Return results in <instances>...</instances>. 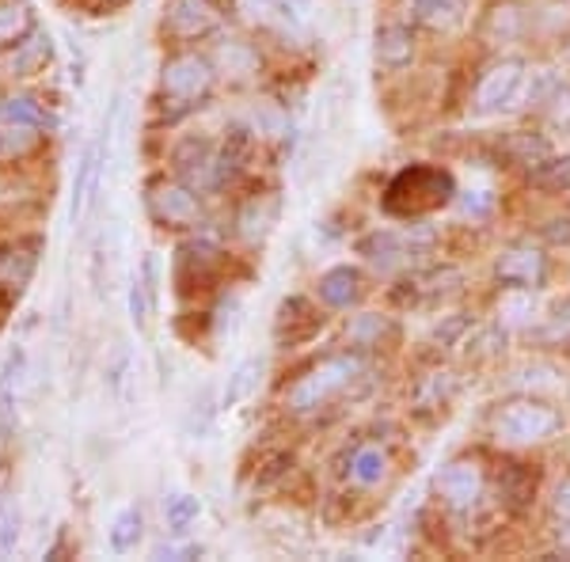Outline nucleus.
Wrapping results in <instances>:
<instances>
[{"label": "nucleus", "mask_w": 570, "mask_h": 562, "mask_svg": "<svg viewBox=\"0 0 570 562\" xmlns=\"http://www.w3.org/2000/svg\"><path fill=\"white\" fill-rule=\"evenodd\" d=\"M456 198V179L441 164H411L403 168L384 190V214L400 220H419L426 214H438Z\"/></svg>", "instance_id": "f257e3e1"}, {"label": "nucleus", "mask_w": 570, "mask_h": 562, "mask_svg": "<svg viewBox=\"0 0 570 562\" xmlns=\"http://www.w3.org/2000/svg\"><path fill=\"white\" fill-rule=\"evenodd\" d=\"M365 373H370V357H365L362 349L331 354L320 365H312L305 376H297V384L285 392V407L293 414H312V411L327 407V403L338 400L346 388L365 381Z\"/></svg>", "instance_id": "f03ea898"}, {"label": "nucleus", "mask_w": 570, "mask_h": 562, "mask_svg": "<svg viewBox=\"0 0 570 562\" xmlns=\"http://www.w3.org/2000/svg\"><path fill=\"white\" fill-rule=\"evenodd\" d=\"M214 85H217V66L206 53L179 50L160 66V103L168 107L171 115H187L190 107L209 99Z\"/></svg>", "instance_id": "7ed1b4c3"}, {"label": "nucleus", "mask_w": 570, "mask_h": 562, "mask_svg": "<svg viewBox=\"0 0 570 562\" xmlns=\"http://www.w3.org/2000/svg\"><path fill=\"white\" fill-rule=\"evenodd\" d=\"M559 426H563V414H559L551 403L544 400H532V395H518V400L502 403L491 418V433L494 441L502 445H540V441L556 437Z\"/></svg>", "instance_id": "20e7f679"}, {"label": "nucleus", "mask_w": 570, "mask_h": 562, "mask_svg": "<svg viewBox=\"0 0 570 562\" xmlns=\"http://www.w3.org/2000/svg\"><path fill=\"white\" fill-rule=\"evenodd\" d=\"M145 209L160 228H176V233H187V228H198L206 220V209H202V190H195L190 183L176 179H153L149 190H145Z\"/></svg>", "instance_id": "39448f33"}, {"label": "nucleus", "mask_w": 570, "mask_h": 562, "mask_svg": "<svg viewBox=\"0 0 570 562\" xmlns=\"http://www.w3.org/2000/svg\"><path fill=\"white\" fill-rule=\"evenodd\" d=\"M430 244H434L430 228H407V233L381 228V233L357 239V252H362L376 270H407V266H415L419 255H430Z\"/></svg>", "instance_id": "423d86ee"}, {"label": "nucleus", "mask_w": 570, "mask_h": 562, "mask_svg": "<svg viewBox=\"0 0 570 562\" xmlns=\"http://www.w3.org/2000/svg\"><path fill=\"white\" fill-rule=\"evenodd\" d=\"M529 88V66L525 58H499L494 66L483 69L480 85H475V110L480 115H499L525 99Z\"/></svg>", "instance_id": "0eeeda50"}, {"label": "nucleus", "mask_w": 570, "mask_h": 562, "mask_svg": "<svg viewBox=\"0 0 570 562\" xmlns=\"http://www.w3.org/2000/svg\"><path fill=\"white\" fill-rule=\"evenodd\" d=\"M434 491L449 510L472 513L487 491V475L475 460H449V464L434 475Z\"/></svg>", "instance_id": "6e6552de"}, {"label": "nucleus", "mask_w": 570, "mask_h": 562, "mask_svg": "<svg viewBox=\"0 0 570 562\" xmlns=\"http://www.w3.org/2000/svg\"><path fill=\"white\" fill-rule=\"evenodd\" d=\"M494 278L505 289H518V293H537L548 285V255L532 244H513L505 247L494 263Z\"/></svg>", "instance_id": "1a4fd4ad"}, {"label": "nucleus", "mask_w": 570, "mask_h": 562, "mask_svg": "<svg viewBox=\"0 0 570 562\" xmlns=\"http://www.w3.org/2000/svg\"><path fill=\"white\" fill-rule=\"evenodd\" d=\"M220 27V8L214 0H168L164 4V31L179 42L206 39Z\"/></svg>", "instance_id": "9d476101"}, {"label": "nucleus", "mask_w": 570, "mask_h": 562, "mask_svg": "<svg viewBox=\"0 0 570 562\" xmlns=\"http://www.w3.org/2000/svg\"><path fill=\"white\" fill-rule=\"evenodd\" d=\"M107 137H110V126H104V134L88 145L85 156H80V168H77V183H72V206H69V220L72 228H80L85 220L91 198L99 190V179H104V164H107Z\"/></svg>", "instance_id": "9b49d317"}, {"label": "nucleus", "mask_w": 570, "mask_h": 562, "mask_svg": "<svg viewBox=\"0 0 570 562\" xmlns=\"http://www.w3.org/2000/svg\"><path fill=\"white\" fill-rule=\"evenodd\" d=\"M176 175L183 183H190L202 195H209V183H214V164H217V141L209 137H183L171 152Z\"/></svg>", "instance_id": "f8f14e48"}, {"label": "nucleus", "mask_w": 570, "mask_h": 562, "mask_svg": "<svg viewBox=\"0 0 570 562\" xmlns=\"http://www.w3.org/2000/svg\"><path fill=\"white\" fill-rule=\"evenodd\" d=\"M320 327H324V312L308 297H289V300H282L278 319H274V338H278L282 346H301V343H308V338H316Z\"/></svg>", "instance_id": "ddd939ff"}, {"label": "nucleus", "mask_w": 570, "mask_h": 562, "mask_svg": "<svg viewBox=\"0 0 570 562\" xmlns=\"http://www.w3.org/2000/svg\"><path fill=\"white\" fill-rule=\"evenodd\" d=\"M220 266V252L217 244H209V239H187V244L179 247V263H176V282L183 293H195V289H206L209 282H214Z\"/></svg>", "instance_id": "4468645a"}, {"label": "nucleus", "mask_w": 570, "mask_h": 562, "mask_svg": "<svg viewBox=\"0 0 570 562\" xmlns=\"http://www.w3.org/2000/svg\"><path fill=\"white\" fill-rule=\"evenodd\" d=\"M370 293V285H365V274L357 270V266H331V270L320 274L316 282V297L327 304V308H354V304H362V297Z\"/></svg>", "instance_id": "2eb2a0df"}, {"label": "nucleus", "mask_w": 570, "mask_h": 562, "mask_svg": "<svg viewBox=\"0 0 570 562\" xmlns=\"http://www.w3.org/2000/svg\"><path fill=\"white\" fill-rule=\"evenodd\" d=\"M39 31V16L27 0H0V53L16 50Z\"/></svg>", "instance_id": "dca6fc26"}, {"label": "nucleus", "mask_w": 570, "mask_h": 562, "mask_svg": "<svg viewBox=\"0 0 570 562\" xmlns=\"http://www.w3.org/2000/svg\"><path fill=\"white\" fill-rule=\"evenodd\" d=\"M376 61H381L384 69H403L411 66V58H415V31H411L407 23H384L381 31H376Z\"/></svg>", "instance_id": "f3484780"}, {"label": "nucleus", "mask_w": 570, "mask_h": 562, "mask_svg": "<svg viewBox=\"0 0 570 562\" xmlns=\"http://www.w3.org/2000/svg\"><path fill=\"white\" fill-rule=\"evenodd\" d=\"M50 61H53V42L39 27L31 39L20 42L16 50H8V77H35V72H46Z\"/></svg>", "instance_id": "a211bd4d"}, {"label": "nucleus", "mask_w": 570, "mask_h": 562, "mask_svg": "<svg viewBox=\"0 0 570 562\" xmlns=\"http://www.w3.org/2000/svg\"><path fill=\"white\" fill-rule=\"evenodd\" d=\"M0 118L12 126H27V130H39V134H50L58 130V118H53L50 107H42L39 99L31 96H8L0 99Z\"/></svg>", "instance_id": "6ab92c4d"}, {"label": "nucleus", "mask_w": 570, "mask_h": 562, "mask_svg": "<svg viewBox=\"0 0 570 562\" xmlns=\"http://www.w3.org/2000/svg\"><path fill=\"white\" fill-rule=\"evenodd\" d=\"M472 0H411V20L426 31H449L468 16Z\"/></svg>", "instance_id": "aec40b11"}, {"label": "nucleus", "mask_w": 570, "mask_h": 562, "mask_svg": "<svg viewBox=\"0 0 570 562\" xmlns=\"http://www.w3.org/2000/svg\"><path fill=\"white\" fill-rule=\"evenodd\" d=\"M529 31V12L521 4H494L483 20V34L491 42H513Z\"/></svg>", "instance_id": "412c9836"}, {"label": "nucleus", "mask_w": 570, "mask_h": 562, "mask_svg": "<svg viewBox=\"0 0 570 562\" xmlns=\"http://www.w3.org/2000/svg\"><path fill=\"white\" fill-rule=\"evenodd\" d=\"M23 349H12L8 354L4 368H0V437L12 430V418H16V392H20V381H23Z\"/></svg>", "instance_id": "4be33fe9"}, {"label": "nucleus", "mask_w": 570, "mask_h": 562, "mask_svg": "<svg viewBox=\"0 0 570 562\" xmlns=\"http://www.w3.org/2000/svg\"><path fill=\"white\" fill-rule=\"evenodd\" d=\"M351 483L354 486H381L384 479H389V456H384V448H376V445H357L354 448V456H351Z\"/></svg>", "instance_id": "5701e85b"}, {"label": "nucleus", "mask_w": 570, "mask_h": 562, "mask_svg": "<svg viewBox=\"0 0 570 562\" xmlns=\"http://www.w3.org/2000/svg\"><path fill=\"white\" fill-rule=\"evenodd\" d=\"M529 183L537 190H544V195H567L570 190V152H563V156L548 152L544 160H537L529 168Z\"/></svg>", "instance_id": "b1692460"}, {"label": "nucleus", "mask_w": 570, "mask_h": 562, "mask_svg": "<svg viewBox=\"0 0 570 562\" xmlns=\"http://www.w3.org/2000/svg\"><path fill=\"white\" fill-rule=\"evenodd\" d=\"M141 532H145V513L141 505H122V510L115 513V521H110V551L115 555H126V551H134L137 543H141Z\"/></svg>", "instance_id": "393cba45"}, {"label": "nucleus", "mask_w": 570, "mask_h": 562, "mask_svg": "<svg viewBox=\"0 0 570 562\" xmlns=\"http://www.w3.org/2000/svg\"><path fill=\"white\" fill-rule=\"evenodd\" d=\"M537 494V472H529L525 464H505L499 479V497L510 510H525Z\"/></svg>", "instance_id": "a878e982"}, {"label": "nucleus", "mask_w": 570, "mask_h": 562, "mask_svg": "<svg viewBox=\"0 0 570 562\" xmlns=\"http://www.w3.org/2000/svg\"><path fill=\"white\" fill-rule=\"evenodd\" d=\"M236 12L252 27H263V31H282L293 20L289 0H236Z\"/></svg>", "instance_id": "bb28decb"}, {"label": "nucleus", "mask_w": 570, "mask_h": 562, "mask_svg": "<svg viewBox=\"0 0 570 562\" xmlns=\"http://www.w3.org/2000/svg\"><path fill=\"white\" fill-rule=\"evenodd\" d=\"M198 517H202V497L198 494L179 491L164 502V529H168V536H187V532L198 524Z\"/></svg>", "instance_id": "cd10ccee"}, {"label": "nucleus", "mask_w": 570, "mask_h": 562, "mask_svg": "<svg viewBox=\"0 0 570 562\" xmlns=\"http://www.w3.org/2000/svg\"><path fill=\"white\" fill-rule=\"evenodd\" d=\"M499 152H502V160H513V164H537V160H544V156L551 152V145L544 141V137H537V134H505L499 137Z\"/></svg>", "instance_id": "c85d7f7f"}, {"label": "nucleus", "mask_w": 570, "mask_h": 562, "mask_svg": "<svg viewBox=\"0 0 570 562\" xmlns=\"http://www.w3.org/2000/svg\"><path fill=\"white\" fill-rule=\"evenodd\" d=\"M263 376V362L259 357H247V362L236 365V373L228 376V388H225V400H220V407H236L240 400L255 392V384H259Z\"/></svg>", "instance_id": "c756f323"}, {"label": "nucleus", "mask_w": 570, "mask_h": 562, "mask_svg": "<svg viewBox=\"0 0 570 562\" xmlns=\"http://www.w3.org/2000/svg\"><path fill=\"white\" fill-rule=\"evenodd\" d=\"M392 335V324L384 316H373V312H365V316H357L351 324V343L357 349H373L381 346V338Z\"/></svg>", "instance_id": "7c9ffc66"}, {"label": "nucleus", "mask_w": 570, "mask_h": 562, "mask_svg": "<svg viewBox=\"0 0 570 562\" xmlns=\"http://www.w3.org/2000/svg\"><path fill=\"white\" fill-rule=\"evenodd\" d=\"M537 343L544 346H563L570 343V297H563L556 304V312L544 319V327L537 331Z\"/></svg>", "instance_id": "2f4dec72"}, {"label": "nucleus", "mask_w": 570, "mask_h": 562, "mask_svg": "<svg viewBox=\"0 0 570 562\" xmlns=\"http://www.w3.org/2000/svg\"><path fill=\"white\" fill-rule=\"evenodd\" d=\"M548 517H551V529H556V536H563L570 543V475L559 479L556 491H551Z\"/></svg>", "instance_id": "473e14b6"}, {"label": "nucleus", "mask_w": 570, "mask_h": 562, "mask_svg": "<svg viewBox=\"0 0 570 562\" xmlns=\"http://www.w3.org/2000/svg\"><path fill=\"white\" fill-rule=\"evenodd\" d=\"M20 543V505L4 502L0 505V555H12Z\"/></svg>", "instance_id": "72a5a7b5"}, {"label": "nucleus", "mask_w": 570, "mask_h": 562, "mask_svg": "<svg viewBox=\"0 0 570 562\" xmlns=\"http://www.w3.org/2000/svg\"><path fill=\"white\" fill-rule=\"evenodd\" d=\"M220 61H225L228 72H252L259 66V53L247 42H228V46H220Z\"/></svg>", "instance_id": "f704fd0d"}, {"label": "nucleus", "mask_w": 570, "mask_h": 562, "mask_svg": "<svg viewBox=\"0 0 570 562\" xmlns=\"http://www.w3.org/2000/svg\"><path fill=\"white\" fill-rule=\"evenodd\" d=\"M544 239L551 247H570V217H556L544 225Z\"/></svg>", "instance_id": "c9c22d12"}, {"label": "nucleus", "mask_w": 570, "mask_h": 562, "mask_svg": "<svg viewBox=\"0 0 570 562\" xmlns=\"http://www.w3.org/2000/svg\"><path fill=\"white\" fill-rule=\"evenodd\" d=\"M156 559H198L202 555V548L198 543H160V548L153 551Z\"/></svg>", "instance_id": "e433bc0d"}, {"label": "nucleus", "mask_w": 570, "mask_h": 562, "mask_svg": "<svg viewBox=\"0 0 570 562\" xmlns=\"http://www.w3.org/2000/svg\"><path fill=\"white\" fill-rule=\"evenodd\" d=\"M491 190H480V198H464V209L472 217H480V214H487V209H491Z\"/></svg>", "instance_id": "4c0bfd02"}, {"label": "nucleus", "mask_w": 570, "mask_h": 562, "mask_svg": "<svg viewBox=\"0 0 570 562\" xmlns=\"http://www.w3.org/2000/svg\"><path fill=\"white\" fill-rule=\"evenodd\" d=\"M12 156V137H8V122H0V160Z\"/></svg>", "instance_id": "58836bf2"}, {"label": "nucleus", "mask_w": 570, "mask_h": 562, "mask_svg": "<svg viewBox=\"0 0 570 562\" xmlns=\"http://www.w3.org/2000/svg\"><path fill=\"white\" fill-rule=\"evenodd\" d=\"M99 4H104V0H99Z\"/></svg>", "instance_id": "ea45409f"}]
</instances>
